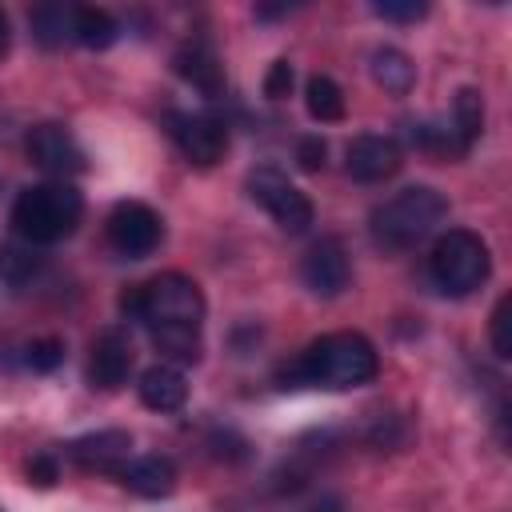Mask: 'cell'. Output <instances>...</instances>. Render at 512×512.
Here are the masks:
<instances>
[{
  "label": "cell",
  "mask_w": 512,
  "mask_h": 512,
  "mask_svg": "<svg viewBox=\"0 0 512 512\" xmlns=\"http://www.w3.org/2000/svg\"><path fill=\"white\" fill-rule=\"evenodd\" d=\"M124 312H132L156 352L172 364H192L200 356V324H204V292L184 272H160L136 284L124 296Z\"/></svg>",
  "instance_id": "obj_1"
},
{
  "label": "cell",
  "mask_w": 512,
  "mask_h": 512,
  "mask_svg": "<svg viewBox=\"0 0 512 512\" xmlns=\"http://www.w3.org/2000/svg\"><path fill=\"white\" fill-rule=\"evenodd\" d=\"M380 372V356L360 332H328L312 340L292 364L280 368V388H324L344 392L360 388Z\"/></svg>",
  "instance_id": "obj_2"
},
{
  "label": "cell",
  "mask_w": 512,
  "mask_h": 512,
  "mask_svg": "<svg viewBox=\"0 0 512 512\" xmlns=\"http://www.w3.org/2000/svg\"><path fill=\"white\" fill-rule=\"evenodd\" d=\"M444 216H448V200L428 184H412V188H400L396 196H388L384 204H376L368 228L380 248L408 252L420 240H428Z\"/></svg>",
  "instance_id": "obj_3"
},
{
  "label": "cell",
  "mask_w": 512,
  "mask_h": 512,
  "mask_svg": "<svg viewBox=\"0 0 512 512\" xmlns=\"http://www.w3.org/2000/svg\"><path fill=\"white\" fill-rule=\"evenodd\" d=\"M84 200L72 184H32L12 204V224L28 244H56L76 232Z\"/></svg>",
  "instance_id": "obj_4"
},
{
  "label": "cell",
  "mask_w": 512,
  "mask_h": 512,
  "mask_svg": "<svg viewBox=\"0 0 512 512\" xmlns=\"http://www.w3.org/2000/svg\"><path fill=\"white\" fill-rule=\"evenodd\" d=\"M492 272L488 244L468 228H448L428 252V276L444 296L476 292Z\"/></svg>",
  "instance_id": "obj_5"
},
{
  "label": "cell",
  "mask_w": 512,
  "mask_h": 512,
  "mask_svg": "<svg viewBox=\"0 0 512 512\" xmlns=\"http://www.w3.org/2000/svg\"><path fill=\"white\" fill-rule=\"evenodd\" d=\"M248 196L284 228V232H308V224H312V200L284 176V172H276V168H256L252 176H248Z\"/></svg>",
  "instance_id": "obj_6"
},
{
  "label": "cell",
  "mask_w": 512,
  "mask_h": 512,
  "mask_svg": "<svg viewBox=\"0 0 512 512\" xmlns=\"http://www.w3.org/2000/svg\"><path fill=\"white\" fill-rule=\"evenodd\" d=\"M108 244H112V252L116 256H124V260H144V256H152L156 248H160V240H164V220H160V212H152L148 204H140V200H120L112 212H108Z\"/></svg>",
  "instance_id": "obj_7"
},
{
  "label": "cell",
  "mask_w": 512,
  "mask_h": 512,
  "mask_svg": "<svg viewBox=\"0 0 512 512\" xmlns=\"http://www.w3.org/2000/svg\"><path fill=\"white\" fill-rule=\"evenodd\" d=\"M164 128L172 136V144L200 168H212L224 148H228V128L208 116V112H184V108H168L164 112Z\"/></svg>",
  "instance_id": "obj_8"
},
{
  "label": "cell",
  "mask_w": 512,
  "mask_h": 512,
  "mask_svg": "<svg viewBox=\"0 0 512 512\" xmlns=\"http://www.w3.org/2000/svg\"><path fill=\"white\" fill-rule=\"evenodd\" d=\"M300 276L304 284L316 292V296H340L352 280V264H348V252L336 236H320L304 260H300Z\"/></svg>",
  "instance_id": "obj_9"
},
{
  "label": "cell",
  "mask_w": 512,
  "mask_h": 512,
  "mask_svg": "<svg viewBox=\"0 0 512 512\" xmlns=\"http://www.w3.org/2000/svg\"><path fill=\"white\" fill-rule=\"evenodd\" d=\"M68 460L80 472H120L132 460V436L124 428H100L88 436H76L68 444Z\"/></svg>",
  "instance_id": "obj_10"
},
{
  "label": "cell",
  "mask_w": 512,
  "mask_h": 512,
  "mask_svg": "<svg viewBox=\"0 0 512 512\" xmlns=\"http://www.w3.org/2000/svg\"><path fill=\"white\" fill-rule=\"evenodd\" d=\"M24 148L44 172H56V176L84 172V148L76 144V136L64 124H36L24 140Z\"/></svg>",
  "instance_id": "obj_11"
},
{
  "label": "cell",
  "mask_w": 512,
  "mask_h": 512,
  "mask_svg": "<svg viewBox=\"0 0 512 512\" xmlns=\"http://www.w3.org/2000/svg\"><path fill=\"white\" fill-rule=\"evenodd\" d=\"M400 144L392 136H376V132H364L348 144V176L360 180V184H380L388 176L400 172Z\"/></svg>",
  "instance_id": "obj_12"
},
{
  "label": "cell",
  "mask_w": 512,
  "mask_h": 512,
  "mask_svg": "<svg viewBox=\"0 0 512 512\" xmlns=\"http://www.w3.org/2000/svg\"><path fill=\"white\" fill-rule=\"evenodd\" d=\"M132 372V340L124 328H104L92 340V356H88V380L92 388H120Z\"/></svg>",
  "instance_id": "obj_13"
},
{
  "label": "cell",
  "mask_w": 512,
  "mask_h": 512,
  "mask_svg": "<svg viewBox=\"0 0 512 512\" xmlns=\"http://www.w3.org/2000/svg\"><path fill=\"white\" fill-rule=\"evenodd\" d=\"M172 64H176V76L188 80L196 92H204V96H220L224 92V64H220V56H216V48L208 40H188L172 56Z\"/></svg>",
  "instance_id": "obj_14"
},
{
  "label": "cell",
  "mask_w": 512,
  "mask_h": 512,
  "mask_svg": "<svg viewBox=\"0 0 512 512\" xmlns=\"http://www.w3.org/2000/svg\"><path fill=\"white\" fill-rule=\"evenodd\" d=\"M116 476L128 492H136L144 500L172 496V488H176V464L168 456H132Z\"/></svg>",
  "instance_id": "obj_15"
},
{
  "label": "cell",
  "mask_w": 512,
  "mask_h": 512,
  "mask_svg": "<svg viewBox=\"0 0 512 512\" xmlns=\"http://www.w3.org/2000/svg\"><path fill=\"white\" fill-rule=\"evenodd\" d=\"M136 388H140L144 408H152V412H176L188 400V380H184V372L176 364H152V368H144V376H140Z\"/></svg>",
  "instance_id": "obj_16"
},
{
  "label": "cell",
  "mask_w": 512,
  "mask_h": 512,
  "mask_svg": "<svg viewBox=\"0 0 512 512\" xmlns=\"http://www.w3.org/2000/svg\"><path fill=\"white\" fill-rule=\"evenodd\" d=\"M372 80L392 96H408L416 84V64L400 48H376L372 52Z\"/></svg>",
  "instance_id": "obj_17"
},
{
  "label": "cell",
  "mask_w": 512,
  "mask_h": 512,
  "mask_svg": "<svg viewBox=\"0 0 512 512\" xmlns=\"http://www.w3.org/2000/svg\"><path fill=\"white\" fill-rule=\"evenodd\" d=\"M72 20H76V8L72 4H40V8L28 12L32 36L44 48H60L64 40H72Z\"/></svg>",
  "instance_id": "obj_18"
},
{
  "label": "cell",
  "mask_w": 512,
  "mask_h": 512,
  "mask_svg": "<svg viewBox=\"0 0 512 512\" xmlns=\"http://www.w3.org/2000/svg\"><path fill=\"white\" fill-rule=\"evenodd\" d=\"M304 104H308V116L320 120V124H332V120L344 116V92H340V84H336L332 76H324V72L308 76V84H304Z\"/></svg>",
  "instance_id": "obj_19"
},
{
  "label": "cell",
  "mask_w": 512,
  "mask_h": 512,
  "mask_svg": "<svg viewBox=\"0 0 512 512\" xmlns=\"http://www.w3.org/2000/svg\"><path fill=\"white\" fill-rule=\"evenodd\" d=\"M116 36H120V24H116L112 12H104V8H76V20H72V40L76 44L108 48Z\"/></svg>",
  "instance_id": "obj_20"
},
{
  "label": "cell",
  "mask_w": 512,
  "mask_h": 512,
  "mask_svg": "<svg viewBox=\"0 0 512 512\" xmlns=\"http://www.w3.org/2000/svg\"><path fill=\"white\" fill-rule=\"evenodd\" d=\"M480 128H484V100H480L476 88H460L456 100H452V136L460 140L464 152L476 144Z\"/></svg>",
  "instance_id": "obj_21"
},
{
  "label": "cell",
  "mask_w": 512,
  "mask_h": 512,
  "mask_svg": "<svg viewBox=\"0 0 512 512\" xmlns=\"http://www.w3.org/2000/svg\"><path fill=\"white\" fill-rule=\"evenodd\" d=\"M40 268V256L32 252L28 240H12V244H0V280L8 284H24L32 280Z\"/></svg>",
  "instance_id": "obj_22"
},
{
  "label": "cell",
  "mask_w": 512,
  "mask_h": 512,
  "mask_svg": "<svg viewBox=\"0 0 512 512\" xmlns=\"http://www.w3.org/2000/svg\"><path fill=\"white\" fill-rule=\"evenodd\" d=\"M60 360H64V340H56V336L32 340V344L24 348V364H28L32 372H52V368H60Z\"/></svg>",
  "instance_id": "obj_23"
},
{
  "label": "cell",
  "mask_w": 512,
  "mask_h": 512,
  "mask_svg": "<svg viewBox=\"0 0 512 512\" xmlns=\"http://www.w3.org/2000/svg\"><path fill=\"white\" fill-rule=\"evenodd\" d=\"M508 308H512V296H500L496 308H492V352L500 360L512 356V340H508Z\"/></svg>",
  "instance_id": "obj_24"
},
{
  "label": "cell",
  "mask_w": 512,
  "mask_h": 512,
  "mask_svg": "<svg viewBox=\"0 0 512 512\" xmlns=\"http://www.w3.org/2000/svg\"><path fill=\"white\" fill-rule=\"evenodd\" d=\"M372 12L384 16V20H404V24H412V20H420V16L428 12V4H420V0H376Z\"/></svg>",
  "instance_id": "obj_25"
},
{
  "label": "cell",
  "mask_w": 512,
  "mask_h": 512,
  "mask_svg": "<svg viewBox=\"0 0 512 512\" xmlns=\"http://www.w3.org/2000/svg\"><path fill=\"white\" fill-rule=\"evenodd\" d=\"M292 92V64L288 60H272L268 76H264V96L268 100H284Z\"/></svg>",
  "instance_id": "obj_26"
},
{
  "label": "cell",
  "mask_w": 512,
  "mask_h": 512,
  "mask_svg": "<svg viewBox=\"0 0 512 512\" xmlns=\"http://www.w3.org/2000/svg\"><path fill=\"white\" fill-rule=\"evenodd\" d=\"M324 156H328V144H324L320 136H304V140H300V148H296V160H300V168H304V172L324 168Z\"/></svg>",
  "instance_id": "obj_27"
},
{
  "label": "cell",
  "mask_w": 512,
  "mask_h": 512,
  "mask_svg": "<svg viewBox=\"0 0 512 512\" xmlns=\"http://www.w3.org/2000/svg\"><path fill=\"white\" fill-rule=\"evenodd\" d=\"M28 480H32V484H40V488H52V484L60 480V468H56V460H52L48 452L32 456V460H28Z\"/></svg>",
  "instance_id": "obj_28"
},
{
  "label": "cell",
  "mask_w": 512,
  "mask_h": 512,
  "mask_svg": "<svg viewBox=\"0 0 512 512\" xmlns=\"http://www.w3.org/2000/svg\"><path fill=\"white\" fill-rule=\"evenodd\" d=\"M308 512H344V504H340L336 496H320V500H316Z\"/></svg>",
  "instance_id": "obj_29"
},
{
  "label": "cell",
  "mask_w": 512,
  "mask_h": 512,
  "mask_svg": "<svg viewBox=\"0 0 512 512\" xmlns=\"http://www.w3.org/2000/svg\"><path fill=\"white\" fill-rule=\"evenodd\" d=\"M8 44H12V32H8V16L0 12V60L8 56Z\"/></svg>",
  "instance_id": "obj_30"
}]
</instances>
